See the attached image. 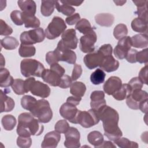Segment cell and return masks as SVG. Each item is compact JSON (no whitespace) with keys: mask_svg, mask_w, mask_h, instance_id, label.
Returning <instances> with one entry per match:
<instances>
[{"mask_svg":"<svg viewBox=\"0 0 148 148\" xmlns=\"http://www.w3.org/2000/svg\"><path fill=\"white\" fill-rule=\"evenodd\" d=\"M0 35L1 36H8L12 34V28L8 25L2 19L0 20Z\"/></svg>","mask_w":148,"mask_h":148,"instance_id":"cell-48","label":"cell"},{"mask_svg":"<svg viewBox=\"0 0 148 148\" xmlns=\"http://www.w3.org/2000/svg\"><path fill=\"white\" fill-rule=\"evenodd\" d=\"M131 43H132V46L139 48V49H142L147 47L148 45V39H147V34H136L134 36H132L131 38Z\"/></svg>","mask_w":148,"mask_h":148,"instance_id":"cell-25","label":"cell"},{"mask_svg":"<svg viewBox=\"0 0 148 148\" xmlns=\"http://www.w3.org/2000/svg\"><path fill=\"white\" fill-rule=\"evenodd\" d=\"M103 58V56L98 50L86 54L83 60L87 68L89 69H93L101 65Z\"/></svg>","mask_w":148,"mask_h":148,"instance_id":"cell-15","label":"cell"},{"mask_svg":"<svg viewBox=\"0 0 148 148\" xmlns=\"http://www.w3.org/2000/svg\"><path fill=\"white\" fill-rule=\"evenodd\" d=\"M36 53V49L33 45H20L18 49L19 55L22 57H30L34 56Z\"/></svg>","mask_w":148,"mask_h":148,"instance_id":"cell-37","label":"cell"},{"mask_svg":"<svg viewBox=\"0 0 148 148\" xmlns=\"http://www.w3.org/2000/svg\"><path fill=\"white\" fill-rule=\"evenodd\" d=\"M82 72H83V70H82V66L79 64H75L73 67L72 76H71V78L72 80L75 81V80H76L77 79H79L82 75Z\"/></svg>","mask_w":148,"mask_h":148,"instance_id":"cell-53","label":"cell"},{"mask_svg":"<svg viewBox=\"0 0 148 148\" xmlns=\"http://www.w3.org/2000/svg\"><path fill=\"white\" fill-rule=\"evenodd\" d=\"M137 7V10L135 12L139 18L147 22V1H132Z\"/></svg>","mask_w":148,"mask_h":148,"instance_id":"cell-26","label":"cell"},{"mask_svg":"<svg viewBox=\"0 0 148 148\" xmlns=\"http://www.w3.org/2000/svg\"><path fill=\"white\" fill-rule=\"evenodd\" d=\"M54 51L56 53L59 61L66 62L69 64H75L76 60V53L66 47L62 40L61 39L58 44Z\"/></svg>","mask_w":148,"mask_h":148,"instance_id":"cell-8","label":"cell"},{"mask_svg":"<svg viewBox=\"0 0 148 148\" xmlns=\"http://www.w3.org/2000/svg\"><path fill=\"white\" fill-rule=\"evenodd\" d=\"M80 110L69 102L63 103L60 108V114L65 120L74 124H77V119Z\"/></svg>","mask_w":148,"mask_h":148,"instance_id":"cell-11","label":"cell"},{"mask_svg":"<svg viewBox=\"0 0 148 148\" xmlns=\"http://www.w3.org/2000/svg\"><path fill=\"white\" fill-rule=\"evenodd\" d=\"M45 69L43 65L35 59H24L20 64L21 73L25 77L32 76L40 77Z\"/></svg>","mask_w":148,"mask_h":148,"instance_id":"cell-4","label":"cell"},{"mask_svg":"<svg viewBox=\"0 0 148 148\" xmlns=\"http://www.w3.org/2000/svg\"><path fill=\"white\" fill-rule=\"evenodd\" d=\"M17 133L19 136L30 137L31 135H40L44 130L43 125L38 119L29 113H21L18 117Z\"/></svg>","mask_w":148,"mask_h":148,"instance_id":"cell-2","label":"cell"},{"mask_svg":"<svg viewBox=\"0 0 148 148\" xmlns=\"http://www.w3.org/2000/svg\"><path fill=\"white\" fill-rule=\"evenodd\" d=\"M121 86L122 81L119 77L111 76L104 83L103 89L105 93L110 95L117 91Z\"/></svg>","mask_w":148,"mask_h":148,"instance_id":"cell-19","label":"cell"},{"mask_svg":"<svg viewBox=\"0 0 148 148\" xmlns=\"http://www.w3.org/2000/svg\"><path fill=\"white\" fill-rule=\"evenodd\" d=\"M128 84L131 87L132 91L135 89H142L143 87L142 83L140 82V80L139 79L138 77H135L132 78L129 81Z\"/></svg>","mask_w":148,"mask_h":148,"instance_id":"cell-52","label":"cell"},{"mask_svg":"<svg viewBox=\"0 0 148 148\" xmlns=\"http://www.w3.org/2000/svg\"><path fill=\"white\" fill-rule=\"evenodd\" d=\"M119 147L121 148H137L138 144L134 141H131L126 138H120L114 141Z\"/></svg>","mask_w":148,"mask_h":148,"instance_id":"cell-40","label":"cell"},{"mask_svg":"<svg viewBox=\"0 0 148 148\" xmlns=\"http://www.w3.org/2000/svg\"><path fill=\"white\" fill-rule=\"evenodd\" d=\"M22 18L25 28H39L40 24L39 20L35 16H29L22 12Z\"/></svg>","mask_w":148,"mask_h":148,"instance_id":"cell-32","label":"cell"},{"mask_svg":"<svg viewBox=\"0 0 148 148\" xmlns=\"http://www.w3.org/2000/svg\"><path fill=\"white\" fill-rule=\"evenodd\" d=\"M95 20L100 26L110 27L114 23V17L110 13H99L95 16Z\"/></svg>","mask_w":148,"mask_h":148,"instance_id":"cell-24","label":"cell"},{"mask_svg":"<svg viewBox=\"0 0 148 148\" xmlns=\"http://www.w3.org/2000/svg\"><path fill=\"white\" fill-rule=\"evenodd\" d=\"M17 4L23 13L29 16H35L36 11V5L34 1L20 0L17 1Z\"/></svg>","mask_w":148,"mask_h":148,"instance_id":"cell-22","label":"cell"},{"mask_svg":"<svg viewBox=\"0 0 148 148\" xmlns=\"http://www.w3.org/2000/svg\"><path fill=\"white\" fill-rule=\"evenodd\" d=\"M81 100H82L81 97H75V96H71V97H69L66 99V102H69L70 103H72V104H73L75 106H77L79 104Z\"/></svg>","mask_w":148,"mask_h":148,"instance_id":"cell-58","label":"cell"},{"mask_svg":"<svg viewBox=\"0 0 148 148\" xmlns=\"http://www.w3.org/2000/svg\"><path fill=\"white\" fill-rule=\"evenodd\" d=\"M60 139V133L56 131L49 132L45 135L41 147L42 148H55L57 146Z\"/></svg>","mask_w":148,"mask_h":148,"instance_id":"cell-18","label":"cell"},{"mask_svg":"<svg viewBox=\"0 0 148 148\" xmlns=\"http://www.w3.org/2000/svg\"><path fill=\"white\" fill-rule=\"evenodd\" d=\"M87 140L95 148H99L103 142V136L99 131H93L88 134Z\"/></svg>","mask_w":148,"mask_h":148,"instance_id":"cell-27","label":"cell"},{"mask_svg":"<svg viewBox=\"0 0 148 148\" xmlns=\"http://www.w3.org/2000/svg\"><path fill=\"white\" fill-rule=\"evenodd\" d=\"M29 111L42 123H49L53 117V112L50 103L48 101L44 99L37 100Z\"/></svg>","mask_w":148,"mask_h":148,"instance_id":"cell-3","label":"cell"},{"mask_svg":"<svg viewBox=\"0 0 148 148\" xmlns=\"http://www.w3.org/2000/svg\"><path fill=\"white\" fill-rule=\"evenodd\" d=\"M1 68H2L4 65H5V60H3V56H2V54H1Z\"/></svg>","mask_w":148,"mask_h":148,"instance_id":"cell-63","label":"cell"},{"mask_svg":"<svg viewBox=\"0 0 148 148\" xmlns=\"http://www.w3.org/2000/svg\"><path fill=\"white\" fill-rule=\"evenodd\" d=\"M80 20V16L79 13H75L65 18V22L69 25H72L76 24Z\"/></svg>","mask_w":148,"mask_h":148,"instance_id":"cell-55","label":"cell"},{"mask_svg":"<svg viewBox=\"0 0 148 148\" xmlns=\"http://www.w3.org/2000/svg\"><path fill=\"white\" fill-rule=\"evenodd\" d=\"M56 3V1H42L40 6V12L45 17L50 16L54 10Z\"/></svg>","mask_w":148,"mask_h":148,"instance_id":"cell-31","label":"cell"},{"mask_svg":"<svg viewBox=\"0 0 148 148\" xmlns=\"http://www.w3.org/2000/svg\"><path fill=\"white\" fill-rule=\"evenodd\" d=\"M17 145L21 148H28L31 146L32 139L31 137L19 136L17 138Z\"/></svg>","mask_w":148,"mask_h":148,"instance_id":"cell-45","label":"cell"},{"mask_svg":"<svg viewBox=\"0 0 148 148\" xmlns=\"http://www.w3.org/2000/svg\"><path fill=\"white\" fill-rule=\"evenodd\" d=\"M14 79L10 75L9 71L6 68H1L0 70V86L1 87H8L13 84Z\"/></svg>","mask_w":148,"mask_h":148,"instance_id":"cell-28","label":"cell"},{"mask_svg":"<svg viewBox=\"0 0 148 148\" xmlns=\"http://www.w3.org/2000/svg\"><path fill=\"white\" fill-rule=\"evenodd\" d=\"M62 2L66 3L69 5H73V6H80L83 2V1H61Z\"/></svg>","mask_w":148,"mask_h":148,"instance_id":"cell-60","label":"cell"},{"mask_svg":"<svg viewBox=\"0 0 148 148\" xmlns=\"http://www.w3.org/2000/svg\"><path fill=\"white\" fill-rule=\"evenodd\" d=\"M11 86L14 92L17 95H23L25 93L24 88V80L22 79H14Z\"/></svg>","mask_w":148,"mask_h":148,"instance_id":"cell-42","label":"cell"},{"mask_svg":"<svg viewBox=\"0 0 148 148\" xmlns=\"http://www.w3.org/2000/svg\"><path fill=\"white\" fill-rule=\"evenodd\" d=\"M29 91L34 95L45 98L50 95L51 91L50 87L46 84L40 81L34 80L30 87Z\"/></svg>","mask_w":148,"mask_h":148,"instance_id":"cell-14","label":"cell"},{"mask_svg":"<svg viewBox=\"0 0 148 148\" xmlns=\"http://www.w3.org/2000/svg\"><path fill=\"white\" fill-rule=\"evenodd\" d=\"M10 18L17 25H21L24 24L22 18V12L20 10H15L12 11L10 13Z\"/></svg>","mask_w":148,"mask_h":148,"instance_id":"cell-46","label":"cell"},{"mask_svg":"<svg viewBox=\"0 0 148 148\" xmlns=\"http://www.w3.org/2000/svg\"><path fill=\"white\" fill-rule=\"evenodd\" d=\"M46 61L49 65H50V66L55 63H58V62L60 61L58 57L54 50L47 53L46 54Z\"/></svg>","mask_w":148,"mask_h":148,"instance_id":"cell-49","label":"cell"},{"mask_svg":"<svg viewBox=\"0 0 148 148\" xmlns=\"http://www.w3.org/2000/svg\"><path fill=\"white\" fill-rule=\"evenodd\" d=\"M90 106L91 109L98 111L106 105L105 99V93L102 91L98 90L92 92L90 95Z\"/></svg>","mask_w":148,"mask_h":148,"instance_id":"cell-17","label":"cell"},{"mask_svg":"<svg viewBox=\"0 0 148 148\" xmlns=\"http://www.w3.org/2000/svg\"><path fill=\"white\" fill-rule=\"evenodd\" d=\"M128 34V28L125 24H119L114 28L113 35L114 38L119 40L123 38Z\"/></svg>","mask_w":148,"mask_h":148,"instance_id":"cell-41","label":"cell"},{"mask_svg":"<svg viewBox=\"0 0 148 148\" xmlns=\"http://www.w3.org/2000/svg\"><path fill=\"white\" fill-rule=\"evenodd\" d=\"M119 62L112 55H110L104 57L102 63L99 66L102 70L106 72H112L116 71L119 68Z\"/></svg>","mask_w":148,"mask_h":148,"instance_id":"cell-21","label":"cell"},{"mask_svg":"<svg viewBox=\"0 0 148 148\" xmlns=\"http://www.w3.org/2000/svg\"><path fill=\"white\" fill-rule=\"evenodd\" d=\"M61 76L50 69H45L41 76L43 80L51 86H59L61 79Z\"/></svg>","mask_w":148,"mask_h":148,"instance_id":"cell-20","label":"cell"},{"mask_svg":"<svg viewBox=\"0 0 148 148\" xmlns=\"http://www.w3.org/2000/svg\"><path fill=\"white\" fill-rule=\"evenodd\" d=\"M65 140L64 146L67 148H77L80 147V134L77 128L70 127L65 133Z\"/></svg>","mask_w":148,"mask_h":148,"instance_id":"cell-13","label":"cell"},{"mask_svg":"<svg viewBox=\"0 0 148 148\" xmlns=\"http://www.w3.org/2000/svg\"><path fill=\"white\" fill-rule=\"evenodd\" d=\"M1 92V112H8L12 111L15 106L14 100L7 96L6 92H3L2 90Z\"/></svg>","mask_w":148,"mask_h":148,"instance_id":"cell-23","label":"cell"},{"mask_svg":"<svg viewBox=\"0 0 148 148\" xmlns=\"http://www.w3.org/2000/svg\"><path fill=\"white\" fill-rule=\"evenodd\" d=\"M75 28L80 33L83 34L84 35L88 33L91 30L93 29V28L91 27V25L89 21H88L86 18L80 19L76 24Z\"/></svg>","mask_w":148,"mask_h":148,"instance_id":"cell-39","label":"cell"},{"mask_svg":"<svg viewBox=\"0 0 148 148\" xmlns=\"http://www.w3.org/2000/svg\"><path fill=\"white\" fill-rule=\"evenodd\" d=\"M18 41L12 36H6L1 40V45L6 50H14L18 46Z\"/></svg>","mask_w":148,"mask_h":148,"instance_id":"cell-34","label":"cell"},{"mask_svg":"<svg viewBox=\"0 0 148 148\" xmlns=\"http://www.w3.org/2000/svg\"><path fill=\"white\" fill-rule=\"evenodd\" d=\"M137 53H138V51L136 50H135L134 49H131L128 51L125 58L130 63H132V64L135 63V62H136V57Z\"/></svg>","mask_w":148,"mask_h":148,"instance_id":"cell-54","label":"cell"},{"mask_svg":"<svg viewBox=\"0 0 148 148\" xmlns=\"http://www.w3.org/2000/svg\"><path fill=\"white\" fill-rule=\"evenodd\" d=\"M34 80H35V79L33 77H29L27 79L25 80H24V88H25V93H27L29 91L30 87Z\"/></svg>","mask_w":148,"mask_h":148,"instance_id":"cell-57","label":"cell"},{"mask_svg":"<svg viewBox=\"0 0 148 148\" xmlns=\"http://www.w3.org/2000/svg\"><path fill=\"white\" fill-rule=\"evenodd\" d=\"M113 2L117 6H122L126 2V1H113Z\"/></svg>","mask_w":148,"mask_h":148,"instance_id":"cell-62","label":"cell"},{"mask_svg":"<svg viewBox=\"0 0 148 148\" xmlns=\"http://www.w3.org/2000/svg\"><path fill=\"white\" fill-rule=\"evenodd\" d=\"M132 47L131 37L124 36L119 40L117 45L113 50V53L115 57L119 59L123 60L125 58L128 51Z\"/></svg>","mask_w":148,"mask_h":148,"instance_id":"cell-12","label":"cell"},{"mask_svg":"<svg viewBox=\"0 0 148 148\" xmlns=\"http://www.w3.org/2000/svg\"><path fill=\"white\" fill-rule=\"evenodd\" d=\"M148 94L146 91L142 89H135L131 91V94L126 98L127 106L132 109H139V106L141 102L147 99Z\"/></svg>","mask_w":148,"mask_h":148,"instance_id":"cell-10","label":"cell"},{"mask_svg":"<svg viewBox=\"0 0 148 148\" xmlns=\"http://www.w3.org/2000/svg\"><path fill=\"white\" fill-rule=\"evenodd\" d=\"M99 121L97 112L92 109L88 111L80 110L77 119V124L86 128L97 124Z\"/></svg>","mask_w":148,"mask_h":148,"instance_id":"cell-7","label":"cell"},{"mask_svg":"<svg viewBox=\"0 0 148 148\" xmlns=\"http://www.w3.org/2000/svg\"><path fill=\"white\" fill-rule=\"evenodd\" d=\"M16 119L12 114H6L3 116L1 123L3 128L6 131H12L16 125Z\"/></svg>","mask_w":148,"mask_h":148,"instance_id":"cell-36","label":"cell"},{"mask_svg":"<svg viewBox=\"0 0 148 148\" xmlns=\"http://www.w3.org/2000/svg\"><path fill=\"white\" fill-rule=\"evenodd\" d=\"M61 40L64 45L69 49H75L77 46L78 39L76 31L73 28L65 31L61 35Z\"/></svg>","mask_w":148,"mask_h":148,"instance_id":"cell-16","label":"cell"},{"mask_svg":"<svg viewBox=\"0 0 148 148\" xmlns=\"http://www.w3.org/2000/svg\"><path fill=\"white\" fill-rule=\"evenodd\" d=\"M66 28L64 20L60 17L54 16L45 29L46 37L49 39H54L62 34Z\"/></svg>","mask_w":148,"mask_h":148,"instance_id":"cell-5","label":"cell"},{"mask_svg":"<svg viewBox=\"0 0 148 148\" xmlns=\"http://www.w3.org/2000/svg\"><path fill=\"white\" fill-rule=\"evenodd\" d=\"M46 37L45 32L42 28H37L28 31H24L20 35V40L21 44L33 45L43 42Z\"/></svg>","mask_w":148,"mask_h":148,"instance_id":"cell-6","label":"cell"},{"mask_svg":"<svg viewBox=\"0 0 148 148\" xmlns=\"http://www.w3.org/2000/svg\"><path fill=\"white\" fill-rule=\"evenodd\" d=\"M69 128V125L67 121L65 120H58L54 125L55 131L60 134L66 133Z\"/></svg>","mask_w":148,"mask_h":148,"instance_id":"cell-44","label":"cell"},{"mask_svg":"<svg viewBox=\"0 0 148 148\" xmlns=\"http://www.w3.org/2000/svg\"><path fill=\"white\" fill-rule=\"evenodd\" d=\"M106 76L105 73L101 69L98 68L90 76V80L93 84L99 85L103 83Z\"/></svg>","mask_w":148,"mask_h":148,"instance_id":"cell-38","label":"cell"},{"mask_svg":"<svg viewBox=\"0 0 148 148\" xmlns=\"http://www.w3.org/2000/svg\"><path fill=\"white\" fill-rule=\"evenodd\" d=\"M96 112L99 120L102 121L104 135L113 142L121 138L123 132L118 126L119 120L118 112L106 105Z\"/></svg>","mask_w":148,"mask_h":148,"instance_id":"cell-1","label":"cell"},{"mask_svg":"<svg viewBox=\"0 0 148 148\" xmlns=\"http://www.w3.org/2000/svg\"><path fill=\"white\" fill-rule=\"evenodd\" d=\"M72 79L69 76L67 75H64L61 77L59 87L61 88H67L71 87V84H72Z\"/></svg>","mask_w":148,"mask_h":148,"instance_id":"cell-50","label":"cell"},{"mask_svg":"<svg viewBox=\"0 0 148 148\" xmlns=\"http://www.w3.org/2000/svg\"><path fill=\"white\" fill-rule=\"evenodd\" d=\"M37 100L34 97L26 95L23 96L21 99V105L23 108L25 110H29L31 107L32 106L33 104Z\"/></svg>","mask_w":148,"mask_h":148,"instance_id":"cell-43","label":"cell"},{"mask_svg":"<svg viewBox=\"0 0 148 148\" xmlns=\"http://www.w3.org/2000/svg\"><path fill=\"white\" fill-rule=\"evenodd\" d=\"M50 69H51V70L54 71L55 72L58 73L61 76H62L64 75L65 72V69L63 67H62L58 63H55V64L50 65Z\"/></svg>","mask_w":148,"mask_h":148,"instance_id":"cell-56","label":"cell"},{"mask_svg":"<svg viewBox=\"0 0 148 148\" xmlns=\"http://www.w3.org/2000/svg\"><path fill=\"white\" fill-rule=\"evenodd\" d=\"M97 40V36L94 29L82 36L80 38L79 48L84 53H92L95 50L94 45Z\"/></svg>","mask_w":148,"mask_h":148,"instance_id":"cell-9","label":"cell"},{"mask_svg":"<svg viewBox=\"0 0 148 148\" xmlns=\"http://www.w3.org/2000/svg\"><path fill=\"white\" fill-rule=\"evenodd\" d=\"M139 109L145 113H147V99H146L142 102H141L139 106Z\"/></svg>","mask_w":148,"mask_h":148,"instance_id":"cell-59","label":"cell"},{"mask_svg":"<svg viewBox=\"0 0 148 148\" xmlns=\"http://www.w3.org/2000/svg\"><path fill=\"white\" fill-rule=\"evenodd\" d=\"M131 88L128 84H122L121 87L112 95L117 101H122L127 98V97L131 92Z\"/></svg>","mask_w":148,"mask_h":148,"instance_id":"cell-30","label":"cell"},{"mask_svg":"<svg viewBox=\"0 0 148 148\" xmlns=\"http://www.w3.org/2000/svg\"><path fill=\"white\" fill-rule=\"evenodd\" d=\"M136 62L140 64H147L148 62V49L146 48L139 51L136 54Z\"/></svg>","mask_w":148,"mask_h":148,"instance_id":"cell-47","label":"cell"},{"mask_svg":"<svg viewBox=\"0 0 148 148\" xmlns=\"http://www.w3.org/2000/svg\"><path fill=\"white\" fill-rule=\"evenodd\" d=\"M99 147H100V148H103V147H113V148H116V145H114L110 141H104L103 140L102 144Z\"/></svg>","mask_w":148,"mask_h":148,"instance_id":"cell-61","label":"cell"},{"mask_svg":"<svg viewBox=\"0 0 148 148\" xmlns=\"http://www.w3.org/2000/svg\"><path fill=\"white\" fill-rule=\"evenodd\" d=\"M86 91V85L81 82H75L70 87V93L75 97H82Z\"/></svg>","mask_w":148,"mask_h":148,"instance_id":"cell-29","label":"cell"},{"mask_svg":"<svg viewBox=\"0 0 148 148\" xmlns=\"http://www.w3.org/2000/svg\"><path fill=\"white\" fill-rule=\"evenodd\" d=\"M56 8L58 12L68 16L74 14L75 12V9L74 8L62 2L61 1H56Z\"/></svg>","mask_w":148,"mask_h":148,"instance_id":"cell-35","label":"cell"},{"mask_svg":"<svg viewBox=\"0 0 148 148\" xmlns=\"http://www.w3.org/2000/svg\"><path fill=\"white\" fill-rule=\"evenodd\" d=\"M133 31L136 32L146 33L147 29V22H146L139 18H134L131 24Z\"/></svg>","mask_w":148,"mask_h":148,"instance_id":"cell-33","label":"cell"},{"mask_svg":"<svg viewBox=\"0 0 148 148\" xmlns=\"http://www.w3.org/2000/svg\"><path fill=\"white\" fill-rule=\"evenodd\" d=\"M147 73H148V66L146 64V65L143 67L139 72L138 78L142 83V84H147Z\"/></svg>","mask_w":148,"mask_h":148,"instance_id":"cell-51","label":"cell"}]
</instances>
